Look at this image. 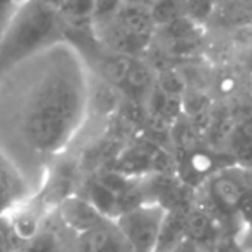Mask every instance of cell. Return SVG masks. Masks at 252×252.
<instances>
[{"instance_id": "cell-9", "label": "cell", "mask_w": 252, "mask_h": 252, "mask_svg": "<svg viewBox=\"0 0 252 252\" xmlns=\"http://www.w3.org/2000/svg\"><path fill=\"white\" fill-rule=\"evenodd\" d=\"M79 247L83 252H132L117 230L115 223H105L79 235Z\"/></svg>"}, {"instance_id": "cell-21", "label": "cell", "mask_w": 252, "mask_h": 252, "mask_svg": "<svg viewBox=\"0 0 252 252\" xmlns=\"http://www.w3.org/2000/svg\"><path fill=\"white\" fill-rule=\"evenodd\" d=\"M206 252H244L233 237H220L215 244L206 249Z\"/></svg>"}, {"instance_id": "cell-2", "label": "cell", "mask_w": 252, "mask_h": 252, "mask_svg": "<svg viewBox=\"0 0 252 252\" xmlns=\"http://www.w3.org/2000/svg\"><path fill=\"white\" fill-rule=\"evenodd\" d=\"M59 24V10L38 0H24L0 38V74L47 45Z\"/></svg>"}, {"instance_id": "cell-4", "label": "cell", "mask_w": 252, "mask_h": 252, "mask_svg": "<svg viewBox=\"0 0 252 252\" xmlns=\"http://www.w3.org/2000/svg\"><path fill=\"white\" fill-rule=\"evenodd\" d=\"M252 175L239 166L216 172L206 180V208L221 220L237 216L240 202L252 189Z\"/></svg>"}, {"instance_id": "cell-1", "label": "cell", "mask_w": 252, "mask_h": 252, "mask_svg": "<svg viewBox=\"0 0 252 252\" xmlns=\"http://www.w3.org/2000/svg\"><path fill=\"white\" fill-rule=\"evenodd\" d=\"M88 106L83 76L72 60H59L34 88L23 115V136L36 153L57 155L74 139Z\"/></svg>"}, {"instance_id": "cell-24", "label": "cell", "mask_w": 252, "mask_h": 252, "mask_svg": "<svg viewBox=\"0 0 252 252\" xmlns=\"http://www.w3.org/2000/svg\"><path fill=\"white\" fill-rule=\"evenodd\" d=\"M249 232H251V237H252V226H251V228H249Z\"/></svg>"}, {"instance_id": "cell-14", "label": "cell", "mask_w": 252, "mask_h": 252, "mask_svg": "<svg viewBox=\"0 0 252 252\" xmlns=\"http://www.w3.org/2000/svg\"><path fill=\"white\" fill-rule=\"evenodd\" d=\"M122 101V91L100 77V83L94 86L93 93H91V103H93L94 110L101 115H110V113L119 112Z\"/></svg>"}, {"instance_id": "cell-17", "label": "cell", "mask_w": 252, "mask_h": 252, "mask_svg": "<svg viewBox=\"0 0 252 252\" xmlns=\"http://www.w3.org/2000/svg\"><path fill=\"white\" fill-rule=\"evenodd\" d=\"M59 12L72 24H91L93 23L94 0H65Z\"/></svg>"}, {"instance_id": "cell-6", "label": "cell", "mask_w": 252, "mask_h": 252, "mask_svg": "<svg viewBox=\"0 0 252 252\" xmlns=\"http://www.w3.org/2000/svg\"><path fill=\"white\" fill-rule=\"evenodd\" d=\"M77 180V165L69 159L57 163L48 172L41 189V201L45 204H53L59 208L63 201L72 197V190Z\"/></svg>"}, {"instance_id": "cell-13", "label": "cell", "mask_w": 252, "mask_h": 252, "mask_svg": "<svg viewBox=\"0 0 252 252\" xmlns=\"http://www.w3.org/2000/svg\"><path fill=\"white\" fill-rule=\"evenodd\" d=\"M134 59H136V57L120 55V53H113V52L103 53V55H100L98 63H96L100 77L120 90L122 83L126 81L127 74H129V69H130V65H132Z\"/></svg>"}, {"instance_id": "cell-5", "label": "cell", "mask_w": 252, "mask_h": 252, "mask_svg": "<svg viewBox=\"0 0 252 252\" xmlns=\"http://www.w3.org/2000/svg\"><path fill=\"white\" fill-rule=\"evenodd\" d=\"M59 213L62 221L70 230L79 233V235H83V233L98 228V226L110 221L86 197H81V196H72L67 201H63L59 206Z\"/></svg>"}, {"instance_id": "cell-15", "label": "cell", "mask_w": 252, "mask_h": 252, "mask_svg": "<svg viewBox=\"0 0 252 252\" xmlns=\"http://www.w3.org/2000/svg\"><path fill=\"white\" fill-rule=\"evenodd\" d=\"M150 9L156 28H166L184 16L182 0H156Z\"/></svg>"}, {"instance_id": "cell-8", "label": "cell", "mask_w": 252, "mask_h": 252, "mask_svg": "<svg viewBox=\"0 0 252 252\" xmlns=\"http://www.w3.org/2000/svg\"><path fill=\"white\" fill-rule=\"evenodd\" d=\"M26 186L0 146V216L7 215L24 197Z\"/></svg>"}, {"instance_id": "cell-16", "label": "cell", "mask_w": 252, "mask_h": 252, "mask_svg": "<svg viewBox=\"0 0 252 252\" xmlns=\"http://www.w3.org/2000/svg\"><path fill=\"white\" fill-rule=\"evenodd\" d=\"M156 88L161 90L163 93L170 94V96L182 98L184 93L187 91L186 79H184L182 72L175 69V67H163L156 74Z\"/></svg>"}, {"instance_id": "cell-26", "label": "cell", "mask_w": 252, "mask_h": 252, "mask_svg": "<svg viewBox=\"0 0 252 252\" xmlns=\"http://www.w3.org/2000/svg\"><path fill=\"white\" fill-rule=\"evenodd\" d=\"M12 252H14V251H12Z\"/></svg>"}, {"instance_id": "cell-7", "label": "cell", "mask_w": 252, "mask_h": 252, "mask_svg": "<svg viewBox=\"0 0 252 252\" xmlns=\"http://www.w3.org/2000/svg\"><path fill=\"white\" fill-rule=\"evenodd\" d=\"M220 237V226L215 216L202 206H192L186 220V239L206 251Z\"/></svg>"}, {"instance_id": "cell-23", "label": "cell", "mask_w": 252, "mask_h": 252, "mask_svg": "<svg viewBox=\"0 0 252 252\" xmlns=\"http://www.w3.org/2000/svg\"><path fill=\"white\" fill-rule=\"evenodd\" d=\"M38 2L43 3V5L52 7V9H55V10H60V7L63 5V2H65V0H38Z\"/></svg>"}, {"instance_id": "cell-20", "label": "cell", "mask_w": 252, "mask_h": 252, "mask_svg": "<svg viewBox=\"0 0 252 252\" xmlns=\"http://www.w3.org/2000/svg\"><path fill=\"white\" fill-rule=\"evenodd\" d=\"M24 252H60L55 235L50 232H41L34 240L26 244Z\"/></svg>"}, {"instance_id": "cell-18", "label": "cell", "mask_w": 252, "mask_h": 252, "mask_svg": "<svg viewBox=\"0 0 252 252\" xmlns=\"http://www.w3.org/2000/svg\"><path fill=\"white\" fill-rule=\"evenodd\" d=\"M124 7V0H94L93 26L110 23L119 16L120 9Z\"/></svg>"}, {"instance_id": "cell-22", "label": "cell", "mask_w": 252, "mask_h": 252, "mask_svg": "<svg viewBox=\"0 0 252 252\" xmlns=\"http://www.w3.org/2000/svg\"><path fill=\"white\" fill-rule=\"evenodd\" d=\"M172 252H206L202 247H199L197 244H194L192 240H184V242H180L179 246L175 247Z\"/></svg>"}, {"instance_id": "cell-12", "label": "cell", "mask_w": 252, "mask_h": 252, "mask_svg": "<svg viewBox=\"0 0 252 252\" xmlns=\"http://www.w3.org/2000/svg\"><path fill=\"white\" fill-rule=\"evenodd\" d=\"M10 228L16 237L17 242L21 244H30L41 233V220L40 213L34 211V208L30 206H21V208H14L7 213Z\"/></svg>"}, {"instance_id": "cell-10", "label": "cell", "mask_w": 252, "mask_h": 252, "mask_svg": "<svg viewBox=\"0 0 252 252\" xmlns=\"http://www.w3.org/2000/svg\"><path fill=\"white\" fill-rule=\"evenodd\" d=\"M155 84H156V77L153 74V67L146 60H141L136 57L132 60V65H130L126 81L120 86V91H122V94L126 98L143 101L151 93Z\"/></svg>"}, {"instance_id": "cell-25", "label": "cell", "mask_w": 252, "mask_h": 252, "mask_svg": "<svg viewBox=\"0 0 252 252\" xmlns=\"http://www.w3.org/2000/svg\"><path fill=\"white\" fill-rule=\"evenodd\" d=\"M182 2H184V0H182Z\"/></svg>"}, {"instance_id": "cell-11", "label": "cell", "mask_w": 252, "mask_h": 252, "mask_svg": "<svg viewBox=\"0 0 252 252\" xmlns=\"http://www.w3.org/2000/svg\"><path fill=\"white\" fill-rule=\"evenodd\" d=\"M126 30H129L134 36L151 45V38L155 34L156 24L153 21L151 9L148 5H136V3H124L119 16L115 17Z\"/></svg>"}, {"instance_id": "cell-3", "label": "cell", "mask_w": 252, "mask_h": 252, "mask_svg": "<svg viewBox=\"0 0 252 252\" xmlns=\"http://www.w3.org/2000/svg\"><path fill=\"white\" fill-rule=\"evenodd\" d=\"M166 209L158 202L144 204L122 213L115 226L132 252H156Z\"/></svg>"}, {"instance_id": "cell-19", "label": "cell", "mask_w": 252, "mask_h": 252, "mask_svg": "<svg viewBox=\"0 0 252 252\" xmlns=\"http://www.w3.org/2000/svg\"><path fill=\"white\" fill-rule=\"evenodd\" d=\"M216 0H184V10L189 19L201 24L211 17Z\"/></svg>"}]
</instances>
